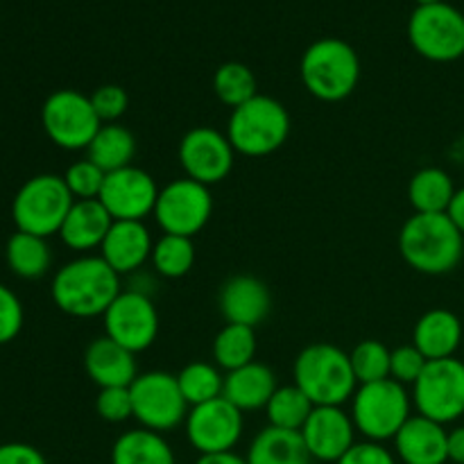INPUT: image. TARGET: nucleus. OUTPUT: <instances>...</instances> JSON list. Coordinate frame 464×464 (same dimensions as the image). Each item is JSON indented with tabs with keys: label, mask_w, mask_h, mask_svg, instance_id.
I'll list each match as a JSON object with an SVG mask.
<instances>
[{
	"label": "nucleus",
	"mask_w": 464,
	"mask_h": 464,
	"mask_svg": "<svg viewBox=\"0 0 464 464\" xmlns=\"http://www.w3.org/2000/svg\"><path fill=\"white\" fill-rule=\"evenodd\" d=\"M417 415L447 426L464 415V362L453 358L429 361L412 385Z\"/></svg>",
	"instance_id": "obj_10"
},
{
	"label": "nucleus",
	"mask_w": 464,
	"mask_h": 464,
	"mask_svg": "<svg viewBox=\"0 0 464 464\" xmlns=\"http://www.w3.org/2000/svg\"><path fill=\"white\" fill-rule=\"evenodd\" d=\"M220 313L227 324L258 326L272 311L270 288L261 279L249 275L231 276L220 288Z\"/></svg>",
	"instance_id": "obj_18"
},
{
	"label": "nucleus",
	"mask_w": 464,
	"mask_h": 464,
	"mask_svg": "<svg viewBox=\"0 0 464 464\" xmlns=\"http://www.w3.org/2000/svg\"><path fill=\"white\" fill-rule=\"evenodd\" d=\"M75 198L68 190L66 181L59 175H36L18 188L12 202V218L18 231L25 234L48 236L59 234Z\"/></svg>",
	"instance_id": "obj_7"
},
{
	"label": "nucleus",
	"mask_w": 464,
	"mask_h": 464,
	"mask_svg": "<svg viewBox=\"0 0 464 464\" xmlns=\"http://www.w3.org/2000/svg\"><path fill=\"white\" fill-rule=\"evenodd\" d=\"M417 5H435V3H444V0H415Z\"/></svg>",
	"instance_id": "obj_46"
},
{
	"label": "nucleus",
	"mask_w": 464,
	"mask_h": 464,
	"mask_svg": "<svg viewBox=\"0 0 464 464\" xmlns=\"http://www.w3.org/2000/svg\"><path fill=\"white\" fill-rule=\"evenodd\" d=\"M399 252L420 275H449L464 256V236L449 213H415L403 222Z\"/></svg>",
	"instance_id": "obj_2"
},
{
	"label": "nucleus",
	"mask_w": 464,
	"mask_h": 464,
	"mask_svg": "<svg viewBox=\"0 0 464 464\" xmlns=\"http://www.w3.org/2000/svg\"><path fill=\"white\" fill-rule=\"evenodd\" d=\"M111 225L113 218L100 199H75L59 229V238L72 252H91L102 247Z\"/></svg>",
	"instance_id": "obj_22"
},
{
	"label": "nucleus",
	"mask_w": 464,
	"mask_h": 464,
	"mask_svg": "<svg viewBox=\"0 0 464 464\" xmlns=\"http://www.w3.org/2000/svg\"><path fill=\"white\" fill-rule=\"evenodd\" d=\"M122 276L102 256H80L59 267L53 279L54 306L71 317H102L122 293Z\"/></svg>",
	"instance_id": "obj_1"
},
{
	"label": "nucleus",
	"mask_w": 464,
	"mask_h": 464,
	"mask_svg": "<svg viewBox=\"0 0 464 464\" xmlns=\"http://www.w3.org/2000/svg\"><path fill=\"white\" fill-rule=\"evenodd\" d=\"M299 75L313 98L340 102L347 100L361 82V59L347 41L326 36L308 45L302 54Z\"/></svg>",
	"instance_id": "obj_4"
},
{
	"label": "nucleus",
	"mask_w": 464,
	"mask_h": 464,
	"mask_svg": "<svg viewBox=\"0 0 464 464\" xmlns=\"http://www.w3.org/2000/svg\"><path fill=\"white\" fill-rule=\"evenodd\" d=\"M136 154V139L121 122H107L98 130L91 145L86 148V159L104 172H116L131 166Z\"/></svg>",
	"instance_id": "obj_27"
},
{
	"label": "nucleus",
	"mask_w": 464,
	"mask_h": 464,
	"mask_svg": "<svg viewBox=\"0 0 464 464\" xmlns=\"http://www.w3.org/2000/svg\"><path fill=\"white\" fill-rule=\"evenodd\" d=\"M408 39L429 62H456L464 57V14L449 3L417 5L408 21Z\"/></svg>",
	"instance_id": "obj_8"
},
{
	"label": "nucleus",
	"mask_w": 464,
	"mask_h": 464,
	"mask_svg": "<svg viewBox=\"0 0 464 464\" xmlns=\"http://www.w3.org/2000/svg\"><path fill=\"white\" fill-rule=\"evenodd\" d=\"M177 383H179V390L188 408H193L222 397L225 376H222L220 367L216 362L193 361L177 374Z\"/></svg>",
	"instance_id": "obj_31"
},
{
	"label": "nucleus",
	"mask_w": 464,
	"mask_h": 464,
	"mask_svg": "<svg viewBox=\"0 0 464 464\" xmlns=\"http://www.w3.org/2000/svg\"><path fill=\"white\" fill-rule=\"evenodd\" d=\"M104 179H107V172L89 159L75 161L63 172V181L75 199H98L102 193Z\"/></svg>",
	"instance_id": "obj_36"
},
{
	"label": "nucleus",
	"mask_w": 464,
	"mask_h": 464,
	"mask_svg": "<svg viewBox=\"0 0 464 464\" xmlns=\"http://www.w3.org/2000/svg\"><path fill=\"white\" fill-rule=\"evenodd\" d=\"M159 190L161 188L150 172H145L143 168L127 166L122 170L109 172L98 199L113 220L143 222L154 213Z\"/></svg>",
	"instance_id": "obj_16"
},
{
	"label": "nucleus",
	"mask_w": 464,
	"mask_h": 464,
	"mask_svg": "<svg viewBox=\"0 0 464 464\" xmlns=\"http://www.w3.org/2000/svg\"><path fill=\"white\" fill-rule=\"evenodd\" d=\"M130 397L131 412L140 429L161 435L184 424L190 411L177 383V374H168V372L139 374L130 385Z\"/></svg>",
	"instance_id": "obj_9"
},
{
	"label": "nucleus",
	"mask_w": 464,
	"mask_h": 464,
	"mask_svg": "<svg viewBox=\"0 0 464 464\" xmlns=\"http://www.w3.org/2000/svg\"><path fill=\"white\" fill-rule=\"evenodd\" d=\"M256 356V334L252 326L225 324L213 340V361L220 370L234 372L254 362Z\"/></svg>",
	"instance_id": "obj_30"
},
{
	"label": "nucleus",
	"mask_w": 464,
	"mask_h": 464,
	"mask_svg": "<svg viewBox=\"0 0 464 464\" xmlns=\"http://www.w3.org/2000/svg\"><path fill=\"white\" fill-rule=\"evenodd\" d=\"M449 462L464 464V426L449 430Z\"/></svg>",
	"instance_id": "obj_43"
},
{
	"label": "nucleus",
	"mask_w": 464,
	"mask_h": 464,
	"mask_svg": "<svg viewBox=\"0 0 464 464\" xmlns=\"http://www.w3.org/2000/svg\"><path fill=\"white\" fill-rule=\"evenodd\" d=\"M302 433L313 460L338 462L356 444V426L343 406H315Z\"/></svg>",
	"instance_id": "obj_17"
},
{
	"label": "nucleus",
	"mask_w": 464,
	"mask_h": 464,
	"mask_svg": "<svg viewBox=\"0 0 464 464\" xmlns=\"http://www.w3.org/2000/svg\"><path fill=\"white\" fill-rule=\"evenodd\" d=\"M335 464H397V456L385 444L362 440L353 444Z\"/></svg>",
	"instance_id": "obj_41"
},
{
	"label": "nucleus",
	"mask_w": 464,
	"mask_h": 464,
	"mask_svg": "<svg viewBox=\"0 0 464 464\" xmlns=\"http://www.w3.org/2000/svg\"><path fill=\"white\" fill-rule=\"evenodd\" d=\"M349 358H352V370L358 385L390 379V358H392V349H388L383 343H379V340H362L361 344L353 347Z\"/></svg>",
	"instance_id": "obj_35"
},
{
	"label": "nucleus",
	"mask_w": 464,
	"mask_h": 464,
	"mask_svg": "<svg viewBox=\"0 0 464 464\" xmlns=\"http://www.w3.org/2000/svg\"><path fill=\"white\" fill-rule=\"evenodd\" d=\"M213 93L229 109L249 102L254 95H258L256 77H254L252 68L240 62L222 63L213 75Z\"/></svg>",
	"instance_id": "obj_34"
},
{
	"label": "nucleus",
	"mask_w": 464,
	"mask_h": 464,
	"mask_svg": "<svg viewBox=\"0 0 464 464\" xmlns=\"http://www.w3.org/2000/svg\"><path fill=\"white\" fill-rule=\"evenodd\" d=\"M150 263H152L154 272L163 276V279H181L195 266L193 238L163 234L161 238L154 240Z\"/></svg>",
	"instance_id": "obj_32"
},
{
	"label": "nucleus",
	"mask_w": 464,
	"mask_h": 464,
	"mask_svg": "<svg viewBox=\"0 0 464 464\" xmlns=\"http://www.w3.org/2000/svg\"><path fill=\"white\" fill-rule=\"evenodd\" d=\"M184 429L190 447L199 456H208V453L234 451L243 438L245 420L234 403L227 401L225 397H218L202 406L190 408Z\"/></svg>",
	"instance_id": "obj_14"
},
{
	"label": "nucleus",
	"mask_w": 464,
	"mask_h": 464,
	"mask_svg": "<svg viewBox=\"0 0 464 464\" xmlns=\"http://www.w3.org/2000/svg\"><path fill=\"white\" fill-rule=\"evenodd\" d=\"M456 190V184L447 170L421 168L408 184V202L415 213H447Z\"/></svg>",
	"instance_id": "obj_28"
},
{
	"label": "nucleus",
	"mask_w": 464,
	"mask_h": 464,
	"mask_svg": "<svg viewBox=\"0 0 464 464\" xmlns=\"http://www.w3.org/2000/svg\"><path fill=\"white\" fill-rule=\"evenodd\" d=\"M195 464H247V458L238 456V453L234 451L208 453V456H199Z\"/></svg>",
	"instance_id": "obj_45"
},
{
	"label": "nucleus",
	"mask_w": 464,
	"mask_h": 464,
	"mask_svg": "<svg viewBox=\"0 0 464 464\" xmlns=\"http://www.w3.org/2000/svg\"><path fill=\"white\" fill-rule=\"evenodd\" d=\"M247 464H311L313 458L299 430H281L275 426L263 429L252 440Z\"/></svg>",
	"instance_id": "obj_25"
},
{
	"label": "nucleus",
	"mask_w": 464,
	"mask_h": 464,
	"mask_svg": "<svg viewBox=\"0 0 464 464\" xmlns=\"http://www.w3.org/2000/svg\"><path fill=\"white\" fill-rule=\"evenodd\" d=\"M236 150L225 131L199 125L186 131L179 143V163L186 177L199 184H220L234 170Z\"/></svg>",
	"instance_id": "obj_15"
},
{
	"label": "nucleus",
	"mask_w": 464,
	"mask_h": 464,
	"mask_svg": "<svg viewBox=\"0 0 464 464\" xmlns=\"http://www.w3.org/2000/svg\"><path fill=\"white\" fill-rule=\"evenodd\" d=\"M5 258H7L9 270L16 276H21V279H41L50 270L53 252H50L48 243L41 236L16 231L7 240Z\"/></svg>",
	"instance_id": "obj_29"
},
{
	"label": "nucleus",
	"mask_w": 464,
	"mask_h": 464,
	"mask_svg": "<svg viewBox=\"0 0 464 464\" xmlns=\"http://www.w3.org/2000/svg\"><path fill=\"white\" fill-rule=\"evenodd\" d=\"M394 451L403 464H447L449 430L438 421L412 415L394 438Z\"/></svg>",
	"instance_id": "obj_20"
},
{
	"label": "nucleus",
	"mask_w": 464,
	"mask_h": 464,
	"mask_svg": "<svg viewBox=\"0 0 464 464\" xmlns=\"http://www.w3.org/2000/svg\"><path fill=\"white\" fill-rule=\"evenodd\" d=\"M41 122L48 139L62 150H86L102 127L91 95L75 89H59L45 98Z\"/></svg>",
	"instance_id": "obj_11"
},
{
	"label": "nucleus",
	"mask_w": 464,
	"mask_h": 464,
	"mask_svg": "<svg viewBox=\"0 0 464 464\" xmlns=\"http://www.w3.org/2000/svg\"><path fill=\"white\" fill-rule=\"evenodd\" d=\"M462 343V322L449 308H430L417 320L412 331V344L426 356V361H442L456 356Z\"/></svg>",
	"instance_id": "obj_23"
},
{
	"label": "nucleus",
	"mask_w": 464,
	"mask_h": 464,
	"mask_svg": "<svg viewBox=\"0 0 464 464\" xmlns=\"http://www.w3.org/2000/svg\"><path fill=\"white\" fill-rule=\"evenodd\" d=\"M447 213L453 220V225H456L458 229H460V234L464 236V186L456 190V195H453L451 199V207H449Z\"/></svg>",
	"instance_id": "obj_44"
},
{
	"label": "nucleus",
	"mask_w": 464,
	"mask_h": 464,
	"mask_svg": "<svg viewBox=\"0 0 464 464\" xmlns=\"http://www.w3.org/2000/svg\"><path fill=\"white\" fill-rule=\"evenodd\" d=\"M0 464H48L44 453L25 442L0 444Z\"/></svg>",
	"instance_id": "obj_42"
},
{
	"label": "nucleus",
	"mask_w": 464,
	"mask_h": 464,
	"mask_svg": "<svg viewBox=\"0 0 464 464\" xmlns=\"http://www.w3.org/2000/svg\"><path fill=\"white\" fill-rule=\"evenodd\" d=\"M276 376L263 362H249V365L238 367L225 374V390L222 397L234 403L240 412L266 411L272 394L276 392Z\"/></svg>",
	"instance_id": "obj_24"
},
{
	"label": "nucleus",
	"mask_w": 464,
	"mask_h": 464,
	"mask_svg": "<svg viewBox=\"0 0 464 464\" xmlns=\"http://www.w3.org/2000/svg\"><path fill=\"white\" fill-rule=\"evenodd\" d=\"M295 385L313 406H344L358 390L347 352L331 343H315L302 349L293 367Z\"/></svg>",
	"instance_id": "obj_3"
},
{
	"label": "nucleus",
	"mask_w": 464,
	"mask_h": 464,
	"mask_svg": "<svg viewBox=\"0 0 464 464\" xmlns=\"http://www.w3.org/2000/svg\"><path fill=\"white\" fill-rule=\"evenodd\" d=\"M349 415L362 438L383 444L397 438L403 424L412 417V397L406 385L394 379L358 385Z\"/></svg>",
	"instance_id": "obj_6"
},
{
	"label": "nucleus",
	"mask_w": 464,
	"mask_h": 464,
	"mask_svg": "<svg viewBox=\"0 0 464 464\" xmlns=\"http://www.w3.org/2000/svg\"><path fill=\"white\" fill-rule=\"evenodd\" d=\"M213 213V198L208 186L181 177L159 190L154 220L163 234L193 238L208 225Z\"/></svg>",
	"instance_id": "obj_12"
},
{
	"label": "nucleus",
	"mask_w": 464,
	"mask_h": 464,
	"mask_svg": "<svg viewBox=\"0 0 464 464\" xmlns=\"http://www.w3.org/2000/svg\"><path fill=\"white\" fill-rule=\"evenodd\" d=\"M84 370L100 390L130 388L139 376L136 353L113 343L109 335L91 340L84 352Z\"/></svg>",
	"instance_id": "obj_21"
},
{
	"label": "nucleus",
	"mask_w": 464,
	"mask_h": 464,
	"mask_svg": "<svg viewBox=\"0 0 464 464\" xmlns=\"http://www.w3.org/2000/svg\"><path fill=\"white\" fill-rule=\"evenodd\" d=\"M313 401L297 388V385H284L276 388L270 403L266 406L267 426L281 430H302L306 420L313 412Z\"/></svg>",
	"instance_id": "obj_33"
},
{
	"label": "nucleus",
	"mask_w": 464,
	"mask_h": 464,
	"mask_svg": "<svg viewBox=\"0 0 464 464\" xmlns=\"http://www.w3.org/2000/svg\"><path fill=\"white\" fill-rule=\"evenodd\" d=\"M23 329V304L16 293L0 284V344H7Z\"/></svg>",
	"instance_id": "obj_40"
},
{
	"label": "nucleus",
	"mask_w": 464,
	"mask_h": 464,
	"mask_svg": "<svg viewBox=\"0 0 464 464\" xmlns=\"http://www.w3.org/2000/svg\"><path fill=\"white\" fill-rule=\"evenodd\" d=\"M95 412L107 424H122L134 420L130 388H102L95 399Z\"/></svg>",
	"instance_id": "obj_39"
},
{
	"label": "nucleus",
	"mask_w": 464,
	"mask_h": 464,
	"mask_svg": "<svg viewBox=\"0 0 464 464\" xmlns=\"http://www.w3.org/2000/svg\"><path fill=\"white\" fill-rule=\"evenodd\" d=\"M225 134L236 154L252 159L270 157L288 140L290 113L276 98L258 93L249 102L231 109Z\"/></svg>",
	"instance_id": "obj_5"
},
{
	"label": "nucleus",
	"mask_w": 464,
	"mask_h": 464,
	"mask_svg": "<svg viewBox=\"0 0 464 464\" xmlns=\"http://www.w3.org/2000/svg\"><path fill=\"white\" fill-rule=\"evenodd\" d=\"M91 104H93L100 122L107 125V122H118L125 116L127 107H130V95L122 86L102 84L91 93Z\"/></svg>",
	"instance_id": "obj_38"
},
{
	"label": "nucleus",
	"mask_w": 464,
	"mask_h": 464,
	"mask_svg": "<svg viewBox=\"0 0 464 464\" xmlns=\"http://www.w3.org/2000/svg\"><path fill=\"white\" fill-rule=\"evenodd\" d=\"M429 361L424 353L415 347V344H401V347L392 349V358H390V379H394L401 385H415L421 372L426 370Z\"/></svg>",
	"instance_id": "obj_37"
},
{
	"label": "nucleus",
	"mask_w": 464,
	"mask_h": 464,
	"mask_svg": "<svg viewBox=\"0 0 464 464\" xmlns=\"http://www.w3.org/2000/svg\"><path fill=\"white\" fill-rule=\"evenodd\" d=\"M104 335L130 349L131 353L145 352L154 344L159 335V311L152 297L145 293L125 288L107 313L102 315Z\"/></svg>",
	"instance_id": "obj_13"
},
{
	"label": "nucleus",
	"mask_w": 464,
	"mask_h": 464,
	"mask_svg": "<svg viewBox=\"0 0 464 464\" xmlns=\"http://www.w3.org/2000/svg\"><path fill=\"white\" fill-rule=\"evenodd\" d=\"M152 234H150V229L143 222L113 220L111 229H109L107 238H104L102 247H100V256L118 275L127 276L143 270V266L152 256Z\"/></svg>",
	"instance_id": "obj_19"
},
{
	"label": "nucleus",
	"mask_w": 464,
	"mask_h": 464,
	"mask_svg": "<svg viewBox=\"0 0 464 464\" xmlns=\"http://www.w3.org/2000/svg\"><path fill=\"white\" fill-rule=\"evenodd\" d=\"M111 464H177V458L161 433L131 429L113 442Z\"/></svg>",
	"instance_id": "obj_26"
}]
</instances>
